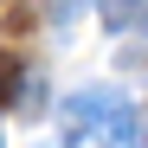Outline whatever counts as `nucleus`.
<instances>
[{
	"label": "nucleus",
	"mask_w": 148,
	"mask_h": 148,
	"mask_svg": "<svg viewBox=\"0 0 148 148\" xmlns=\"http://www.w3.org/2000/svg\"><path fill=\"white\" fill-rule=\"evenodd\" d=\"M142 26H148V13H142Z\"/></svg>",
	"instance_id": "obj_3"
},
{
	"label": "nucleus",
	"mask_w": 148,
	"mask_h": 148,
	"mask_svg": "<svg viewBox=\"0 0 148 148\" xmlns=\"http://www.w3.org/2000/svg\"><path fill=\"white\" fill-rule=\"evenodd\" d=\"M64 135L71 142H103V148H129L135 142V110H129V97L110 90V84H97V90H77L64 103Z\"/></svg>",
	"instance_id": "obj_1"
},
{
	"label": "nucleus",
	"mask_w": 148,
	"mask_h": 148,
	"mask_svg": "<svg viewBox=\"0 0 148 148\" xmlns=\"http://www.w3.org/2000/svg\"><path fill=\"white\" fill-rule=\"evenodd\" d=\"M13 84H19V64H13L7 52H0V103H7V97H13Z\"/></svg>",
	"instance_id": "obj_2"
}]
</instances>
